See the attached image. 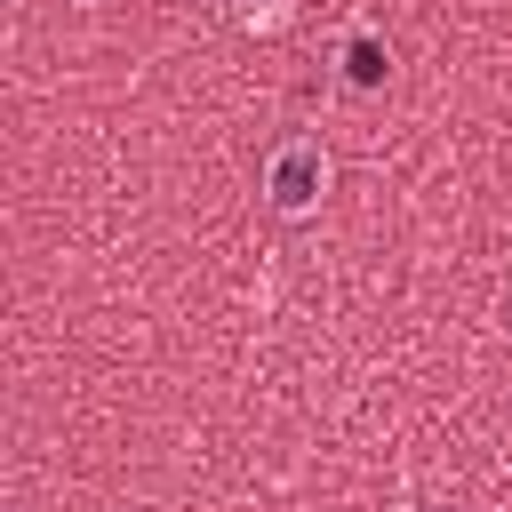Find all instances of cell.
I'll return each instance as SVG.
<instances>
[{"label": "cell", "mask_w": 512, "mask_h": 512, "mask_svg": "<svg viewBox=\"0 0 512 512\" xmlns=\"http://www.w3.org/2000/svg\"><path fill=\"white\" fill-rule=\"evenodd\" d=\"M320 184H328L320 144H280V152H272V168H264V192H272V208H280V216H304V208L320 200Z\"/></svg>", "instance_id": "cell-1"}, {"label": "cell", "mask_w": 512, "mask_h": 512, "mask_svg": "<svg viewBox=\"0 0 512 512\" xmlns=\"http://www.w3.org/2000/svg\"><path fill=\"white\" fill-rule=\"evenodd\" d=\"M344 72H352L360 88H376V80H384V48H376V40H352V56H344Z\"/></svg>", "instance_id": "cell-2"}, {"label": "cell", "mask_w": 512, "mask_h": 512, "mask_svg": "<svg viewBox=\"0 0 512 512\" xmlns=\"http://www.w3.org/2000/svg\"><path fill=\"white\" fill-rule=\"evenodd\" d=\"M240 8H256V0H240Z\"/></svg>", "instance_id": "cell-3"}]
</instances>
